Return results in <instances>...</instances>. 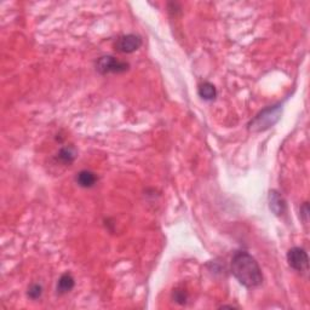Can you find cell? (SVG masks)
Instances as JSON below:
<instances>
[{"label":"cell","mask_w":310,"mask_h":310,"mask_svg":"<svg viewBox=\"0 0 310 310\" xmlns=\"http://www.w3.org/2000/svg\"><path fill=\"white\" fill-rule=\"evenodd\" d=\"M231 273L242 286L247 288L257 287L263 281V274L258 263L245 251L236 252L233 256Z\"/></svg>","instance_id":"6da1fadb"},{"label":"cell","mask_w":310,"mask_h":310,"mask_svg":"<svg viewBox=\"0 0 310 310\" xmlns=\"http://www.w3.org/2000/svg\"><path fill=\"white\" fill-rule=\"evenodd\" d=\"M281 117V108L280 106L268 107L264 111L260 112L253 120L248 124V129L253 132L265 131V130L273 127Z\"/></svg>","instance_id":"7a4b0ae2"},{"label":"cell","mask_w":310,"mask_h":310,"mask_svg":"<svg viewBox=\"0 0 310 310\" xmlns=\"http://www.w3.org/2000/svg\"><path fill=\"white\" fill-rule=\"evenodd\" d=\"M96 69L101 74H119L129 69V63L119 61L113 56H102L97 61Z\"/></svg>","instance_id":"3957f363"},{"label":"cell","mask_w":310,"mask_h":310,"mask_svg":"<svg viewBox=\"0 0 310 310\" xmlns=\"http://www.w3.org/2000/svg\"><path fill=\"white\" fill-rule=\"evenodd\" d=\"M287 262L292 269L297 271H306L308 270V254L305 250L300 247H293L288 251Z\"/></svg>","instance_id":"277c9868"},{"label":"cell","mask_w":310,"mask_h":310,"mask_svg":"<svg viewBox=\"0 0 310 310\" xmlns=\"http://www.w3.org/2000/svg\"><path fill=\"white\" fill-rule=\"evenodd\" d=\"M142 46V39L136 34L120 37L115 43V50L121 54H132Z\"/></svg>","instance_id":"5b68a950"},{"label":"cell","mask_w":310,"mask_h":310,"mask_svg":"<svg viewBox=\"0 0 310 310\" xmlns=\"http://www.w3.org/2000/svg\"><path fill=\"white\" fill-rule=\"evenodd\" d=\"M269 207L276 216H281L286 211V201L282 195L276 190H270L269 193Z\"/></svg>","instance_id":"8992f818"},{"label":"cell","mask_w":310,"mask_h":310,"mask_svg":"<svg viewBox=\"0 0 310 310\" xmlns=\"http://www.w3.org/2000/svg\"><path fill=\"white\" fill-rule=\"evenodd\" d=\"M97 176L88 170L80 171L77 176V183L83 188H91L97 183Z\"/></svg>","instance_id":"52a82bcc"},{"label":"cell","mask_w":310,"mask_h":310,"mask_svg":"<svg viewBox=\"0 0 310 310\" xmlns=\"http://www.w3.org/2000/svg\"><path fill=\"white\" fill-rule=\"evenodd\" d=\"M74 277L72 276L69 273H66L63 274L62 276L60 277L59 280V283H57V292H59L60 294H63V293H67V292L72 291L74 287Z\"/></svg>","instance_id":"ba28073f"},{"label":"cell","mask_w":310,"mask_h":310,"mask_svg":"<svg viewBox=\"0 0 310 310\" xmlns=\"http://www.w3.org/2000/svg\"><path fill=\"white\" fill-rule=\"evenodd\" d=\"M216 88L211 83H202L199 86V96L205 101H212L216 98Z\"/></svg>","instance_id":"9c48e42d"},{"label":"cell","mask_w":310,"mask_h":310,"mask_svg":"<svg viewBox=\"0 0 310 310\" xmlns=\"http://www.w3.org/2000/svg\"><path fill=\"white\" fill-rule=\"evenodd\" d=\"M75 156H77V153H75L73 147L62 148L59 153V159L65 164H71L75 159Z\"/></svg>","instance_id":"30bf717a"},{"label":"cell","mask_w":310,"mask_h":310,"mask_svg":"<svg viewBox=\"0 0 310 310\" xmlns=\"http://www.w3.org/2000/svg\"><path fill=\"white\" fill-rule=\"evenodd\" d=\"M42 294L43 287L39 283H34V285H32L31 287L28 288V297L32 298V299H38V298L42 297Z\"/></svg>","instance_id":"8fae6325"},{"label":"cell","mask_w":310,"mask_h":310,"mask_svg":"<svg viewBox=\"0 0 310 310\" xmlns=\"http://www.w3.org/2000/svg\"><path fill=\"white\" fill-rule=\"evenodd\" d=\"M173 299L178 304H185L188 299L187 292L183 291V289H175V292H173Z\"/></svg>","instance_id":"7c38bea8"}]
</instances>
